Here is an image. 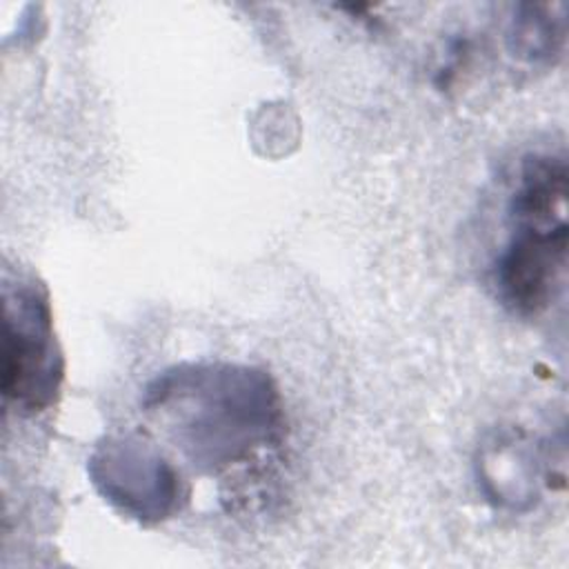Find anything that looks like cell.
I'll list each match as a JSON object with an SVG mask.
<instances>
[{"label": "cell", "mask_w": 569, "mask_h": 569, "mask_svg": "<svg viewBox=\"0 0 569 569\" xmlns=\"http://www.w3.org/2000/svg\"><path fill=\"white\" fill-rule=\"evenodd\" d=\"M142 409L202 473L242 465L284 438L280 391L267 371L249 365L164 369L144 387Z\"/></svg>", "instance_id": "obj_1"}, {"label": "cell", "mask_w": 569, "mask_h": 569, "mask_svg": "<svg viewBox=\"0 0 569 569\" xmlns=\"http://www.w3.org/2000/svg\"><path fill=\"white\" fill-rule=\"evenodd\" d=\"M98 493L122 516L156 525L180 511L187 489L173 465L142 436H109L89 456Z\"/></svg>", "instance_id": "obj_3"}, {"label": "cell", "mask_w": 569, "mask_h": 569, "mask_svg": "<svg viewBox=\"0 0 569 569\" xmlns=\"http://www.w3.org/2000/svg\"><path fill=\"white\" fill-rule=\"evenodd\" d=\"M64 360L49 296L33 278L2 284V396L20 416L47 411L60 396Z\"/></svg>", "instance_id": "obj_2"}, {"label": "cell", "mask_w": 569, "mask_h": 569, "mask_svg": "<svg viewBox=\"0 0 569 569\" xmlns=\"http://www.w3.org/2000/svg\"><path fill=\"white\" fill-rule=\"evenodd\" d=\"M565 42V4H518L509 49L527 62H551Z\"/></svg>", "instance_id": "obj_5"}, {"label": "cell", "mask_w": 569, "mask_h": 569, "mask_svg": "<svg viewBox=\"0 0 569 569\" xmlns=\"http://www.w3.org/2000/svg\"><path fill=\"white\" fill-rule=\"evenodd\" d=\"M511 233L493 267L500 302L518 316H538L556 302L567 276V213H509Z\"/></svg>", "instance_id": "obj_4"}]
</instances>
